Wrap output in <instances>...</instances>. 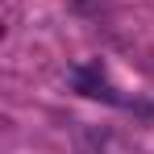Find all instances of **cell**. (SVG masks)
Returning a JSON list of instances; mask_svg holds the SVG:
<instances>
[{"label":"cell","instance_id":"6da1fadb","mask_svg":"<svg viewBox=\"0 0 154 154\" xmlns=\"http://www.w3.org/2000/svg\"><path fill=\"white\" fill-rule=\"evenodd\" d=\"M75 88L79 92H83V96H96V100H108V104H121V96H117V92H112V88H108V83H104V75L100 71H96V67H88V71H75Z\"/></svg>","mask_w":154,"mask_h":154}]
</instances>
